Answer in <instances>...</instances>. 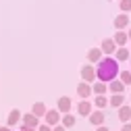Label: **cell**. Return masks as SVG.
I'll return each instance as SVG.
<instances>
[{"instance_id": "2", "label": "cell", "mask_w": 131, "mask_h": 131, "mask_svg": "<svg viewBox=\"0 0 131 131\" xmlns=\"http://www.w3.org/2000/svg\"><path fill=\"white\" fill-rule=\"evenodd\" d=\"M79 73H81V79H83L85 83H92V81L96 79V69L92 67V64H83Z\"/></svg>"}, {"instance_id": "10", "label": "cell", "mask_w": 131, "mask_h": 131, "mask_svg": "<svg viewBox=\"0 0 131 131\" xmlns=\"http://www.w3.org/2000/svg\"><path fill=\"white\" fill-rule=\"evenodd\" d=\"M77 112H79V117H90V114H92V104L88 100H81L77 104Z\"/></svg>"}, {"instance_id": "16", "label": "cell", "mask_w": 131, "mask_h": 131, "mask_svg": "<svg viewBox=\"0 0 131 131\" xmlns=\"http://www.w3.org/2000/svg\"><path fill=\"white\" fill-rule=\"evenodd\" d=\"M21 121H23V125H27V127H38V117H36L34 112L23 114V117H21Z\"/></svg>"}, {"instance_id": "20", "label": "cell", "mask_w": 131, "mask_h": 131, "mask_svg": "<svg viewBox=\"0 0 131 131\" xmlns=\"http://www.w3.org/2000/svg\"><path fill=\"white\" fill-rule=\"evenodd\" d=\"M94 106H96L98 110L106 108V106H108V100H106V96H96V100H94Z\"/></svg>"}, {"instance_id": "1", "label": "cell", "mask_w": 131, "mask_h": 131, "mask_svg": "<svg viewBox=\"0 0 131 131\" xmlns=\"http://www.w3.org/2000/svg\"><path fill=\"white\" fill-rule=\"evenodd\" d=\"M121 73L119 69V60L117 58H102L98 62V69H96V77L98 81H104V83H110L112 79H117V75Z\"/></svg>"}, {"instance_id": "24", "label": "cell", "mask_w": 131, "mask_h": 131, "mask_svg": "<svg viewBox=\"0 0 131 131\" xmlns=\"http://www.w3.org/2000/svg\"><path fill=\"white\" fill-rule=\"evenodd\" d=\"M38 131H52V129H50V125H40Z\"/></svg>"}, {"instance_id": "28", "label": "cell", "mask_w": 131, "mask_h": 131, "mask_svg": "<svg viewBox=\"0 0 131 131\" xmlns=\"http://www.w3.org/2000/svg\"><path fill=\"white\" fill-rule=\"evenodd\" d=\"M21 131H36V127H27V125H23V129Z\"/></svg>"}, {"instance_id": "25", "label": "cell", "mask_w": 131, "mask_h": 131, "mask_svg": "<svg viewBox=\"0 0 131 131\" xmlns=\"http://www.w3.org/2000/svg\"><path fill=\"white\" fill-rule=\"evenodd\" d=\"M52 131H67V127H64V125H56Z\"/></svg>"}, {"instance_id": "3", "label": "cell", "mask_w": 131, "mask_h": 131, "mask_svg": "<svg viewBox=\"0 0 131 131\" xmlns=\"http://www.w3.org/2000/svg\"><path fill=\"white\" fill-rule=\"evenodd\" d=\"M71 106H73V102H71V98H67V96L58 98V102H56V110H58V112H62V114H69Z\"/></svg>"}, {"instance_id": "6", "label": "cell", "mask_w": 131, "mask_h": 131, "mask_svg": "<svg viewBox=\"0 0 131 131\" xmlns=\"http://www.w3.org/2000/svg\"><path fill=\"white\" fill-rule=\"evenodd\" d=\"M104 121H106V114L102 110H92V114H90V123L92 125L100 127V125H104Z\"/></svg>"}, {"instance_id": "12", "label": "cell", "mask_w": 131, "mask_h": 131, "mask_svg": "<svg viewBox=\"0 0 131 131\" xmlns=\"http://www.w3.org/2000/svg\"><path fill=\"white\" fill-rule=\"evenodd\" d=\"M88 60H90V64L92 62H100L102 60V50L100 48H90L88 50Z\"/></svg>"}, {"instance_id": "5", "label": "cell", "mask_w": 131, "mask_h": 131, "mask_svg": "<svg viewBox=\"0 0 131 131\" xmlns=\"http://www.w3.org/2000/svg\"><path fill=\"white\" fill-rule=\"evenodd\" d=\"M131 25V19L127 17V13H121V15H117L114 17V27H117L119 31H123L125 27H129Z\"/></svg>"}, {"instance_id": "27", "label": "cell", "mask_w": 131, "mask_h": 131, "mask_svg": "<svg viewBox=\"0 0 131 131\" xmlns=\"http://www.w3.org/2000/svg\"><path fill=\"white\" fill-rule=\"evenodd\" d=\"M96 131H110L106 125H100V127H96Z\"/></svg>"}, {"instance_id": "21", "label": "cell", "mask_w": 131, "mask_h": 131, "mask_svg": "<svg viewBox=\"0 0 131 131\" xmlns=\"http://www.w3.org/2000/svg\"><path fill=\"white\" fill-rule=\"evenodd\" d=\"M60 125H64L67 129H71L75 125V117H73V114H64V117L60 119Z\"/></svg>"}, {"instance_id": "18", "label": "cell", "mask_w": 131, "mask_h": 131, "mask_svg": "<svg viewBox=\"0 0 131 131\" xmlns=\"http://www.w3.org/2000/svg\"><path fill=\"white\" fill-rule=\"evenodd\" d=\"M46 112H48V108H46V104L44 102H36L34 104V114L40 119V117H46Z\"/></svg>"}, {"instance_id": "22", "label": "cell", "mask_w": 131, "mask_h": 131, "mask_svg": "<svg viewBox=\"0 0 131 131\" xmlns=\"http://www.w3.org/2000/svg\"><path fill=\"white\" fill-rule=\"evenodd\" d=\"M119 75H121V81L125 85H131V71H121Z\"/></svg>"}, {"instance_id": "7", "label": "cell", "mask_w": 131, "mask_h": 131, "mask_svg": "<svg viewBox=\"0 0 131 131\" xmlns=\"http://www.w3.org/2000/svg\"><path fill=\"white\" fill-rule=\"evenodd\" d=\"M60 119L62 117H60L58 110H48L46 112V125H54L56 127V125H60Z\"/></svg>"}, {"instance_id": "19", "label": "cell", "mask_w": 131, "mask_h": 131, "mask_svg": "<svg viewBox=\"0 0 131 131\" xmlns=\"http://www.w3.org/2000/svg\"><path fill=\"white\" fill-rule=\"evenodd\" d=\"M129 50H127V48H117V52H114V58H117V60H129Z\"/></svg>"}, {"instance_id": "15", "label": "cell", "mask_w": 131, "mask_h": 131, "mask_svg": "<svg viewBox=\"0 0 131 131\" xmlns=\"http://www.w3.org/2000/svg\"><path fill=\"white\" fill-rule=\"evenodd\" d=\"M112 40H114V44H117L119 48H125V44L129 42V36L125 34V31H117V34H114V38H112Z\"/></svg>"}, {"instance_id": "23", "label": "cell", "mask_w": 131, "mask_h": 131, "mask_svg": "<svg viewBox=\"0 0 131 131\" xmlns=\"http://www.w3.org/2000/svg\"><path fill=\"white\" fill-rule=\"evenodd\" d=\"M119 6H121V10H123V13H129V10H131V0H121Z\"/></svg>"}, {"instance_id": "13", "label": "cell", "mask_w": 131, "mask_h": 131, "mask_svg": "<svg viewBox=\"0 0 131 131\" xmlns=\"http://www.w3.org/2000/svg\"><path fill=\"white\" fill-rule=\"evenodd\" d=\"M21 117H23V114H21L17 108H15V110H10V112H8V119H6V125H8V127H15V125L21 121Z\"/></svg>"}, {"instance_id": "29", "label": "cell", "mask_w": 131, "mask_h": 131, "mask_svg": "<svg viewBox=\"0 0 131 131\" xmlns=\"http://www.w3.org/2000/svg\"><path fill=\"white\" fill-rule=\"evenodd\" d=\"M0 131H10V129H8V125H4V127H0Z\"/></svg>"}, {"instance_id": "26", "label": "cell", "mask_w": 131, "mask_h": 131, "mask_svg": "<svg viewBox=\"0 0 131 131\" xmlns=\"http://www.w3.org/2000/svg\"><path fill=\"white\" fill-rule=\"evenodd\" d=\"M121 131H131V123H125V125L121 127Z\"/></svg>"}, {"instance_id": "14", "label": "cell", "mask_w": 131, "mask_h": 131, "mask_svg": "<svg viewBox=\"0 0 131 131\" xmlns=\"http://www.w3.org/2000/svg\"><path fill=\"white\" fill-rule=\"evenodd\" d=\"M108 104H110L112 108H121V106L125 104V96H123V94H112L110 100H108Z\"/></svg>"}, {"instance_id": "8", "label": "cell", "mask_w": 131, "mask_h": 131, "mask_svg": "<svg viewBox=\"0 0 131 131\" xmlns=\"http://www.w3.org/2000/svg\"><path fill=\"white\" fill-rule=\"evenodd\" d=\"M77 94H79L81 100H88L90 94H92V85H90V83H85V81H81V83L77 85Z\"/></svg>"}, {"instance_id": "17", "label": "cell", "mask_w": 131, "mask_h": 131, "mask_svg": "<svg viewBox=\"0 0 131 131\" xmlns=\"http://www.w3.org/2000/svg\"><path fill=\"white\" fill-rule=\"evenodd\" d=\"M106 90H108V85L104 83V81H96V83L92 85V92H94L96 96H104V94H106Z\"/></svg>"}, {"instance_id": "9", "label": "cell", "mask_w": 131, "mask_h": 131, "mask_svg": "<svg viewBox=\"0 0 131 131\" xmlns=\"http://www.w3.org/2000/svg\"><path fill=\"white\" fill-rule=\"evenodd\" d=\"M119 121H123V123H129L131 121V106L129 104H123L121 108H119Z\"/></svg>"}, {"instance_id": "11", "label": "cell", "mask_w": 131, "mask_h": 131, "mask_svg": "<svg viewBox=\"0 0 131 131\" xmlns=\"http://www.w3.org/2000/svg\"><path fill=\"white\" fill-rule=\"evenodd\" d=\"M108 90H110L112 94H123V92H125V83H123L121 79H112L110 83H108Z\"/></svg>"}, {"instance_id": "31", "label": "cell", "mask_w": 131, "mask_h": 131, "mask_svg": "<svg viewBox=\"0 0 131 131\" xmlns=\"http://www.w3.org/2000/svg\"><path fill=\"white\" fill-rule=\"evenodd\" d=\"M129 52H131V50H129Z\"/></svg>"}, {"instance_id": "30", "label": "cell", "mask_w": 131, "mask_h": 131, "mask_svg": "<svg viewBox=\"0 0 131 131\" xmlns=\"http://www.w3.org/2000/svg\"><path fill=\"white\" fill-rule=\"evenodd\" d=\"M127 36H129V40H131V27H129V31H127Z\"/></svg>"}, {"instance_id": "4", "label": "cell", "mask_w": 131, "mask_h": 131, "mask_svg": "<svg viewBox=\"0 0 131 131\" xmlns=\"http://www.w3.org/2000/svg\"><path fill=\"white\" fill-rule=\"evenodd\" d=\"M100 50H102V54H114V52H117V44H114L112 38H104Z\"/></svg>"}]
</instances>
